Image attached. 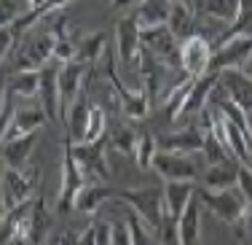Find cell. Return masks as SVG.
<instances>
[{
	"label": "cell",
	"instance_id": "cell-41",
	"mask_svg": "<svg viewBox=\"0 0 252 245\" xmlns=\"http://www.w3.org/2000/svg\"><path fill=\"white\" fill-rule=\"evenodd\" d=\"M27 3H30V8H40V5H46L49 0H27Z\"/></svg>",
	"mask_w": 252,
	"mask_h": 245
},
{
	"label": "cell",
	"instance_id": "cell-26",
	"mask_svg": "<svg viewBox=\"0 0 252 245\" xmlns=\"http://www.w3.org/2000/svg\"><path fill=\"white\" fill-rule=\"evenodd\" d=\"M5 86L16 97H38L40 94V70H16L14 76L5 79Z\"/></svg>",
	"mask_w": 252,
	"mask_h": 245
},
{
	"label": "cell",
	"instance_id": "cell-33",
	"mask_svg": "<svg viewBox=\"0 0 252 245\" xmlns=\"http://www.w3.org/2000/svg\"><path fill=\"white\" fill-rule=\"evenodd\" d=\"M129 221V229H131V245H153V237H151V226L145 224L134 210L126 216Z\"/></svg>",
	"mask_w": 252,
	"mask_h": 245
},
{
	"label": "cell",
	"instance_id": "cell-34",
	"mask_svg": "<svg viewBox=\"0 0 252 245\" xmlns=\"http://www.w3.org/2000/svg\"><path fill=\"white\" fill-rule=\"evenodd\" d=\"M0 3H3V25H14L27 11H32L27 0H0Z\"/></svg>",
	"mask_w": 252,
	"mask_h": 245
},
{
	"label": "cell",
	"instance_id": "cell-5",
	"mask_svg": "<svg viewBox=\"0 0 252 245\" xmlns=\"http://www.w3.org/2000/svg\"><path fill=\"white\" fill-rule=\"evenodd\" d=\"M35 183H38V167L35 170L3 167V210L35 200Z\"/></svg>",
	"mask_w": 252,
	"mask_h": 245
},
{
	"label": "cell",
	"instance_id": "cell-16",
	"mask_svg": "<svg viewBox=\"0 0 252 245\" xmlns=\"http://www.w3.org/2000/svg\"><path fill=\"white\" fill-rule=\"evenodd\" d=\"M49 122L51 119H49V113L40 108V103L35 108H16V116L11 122V127L3 129V143L14 140V137H22V135H30V132H40Z\"/></svg>",
	"mask_w": 252,
	"mask_h": 245
},
{
	"label": "cell",
	"instance_id": "cell-14",
	"mask_svg": "<svg viewBox=\"0 0 252 245\" xmlns=\"http://www.w3.org/2000/svg\"><path fill=\"white\" fill-rule=\"evenodd\" d=\"M158 140V151H172V154H204V140L207 135L196 127H185V129H175V132H166Z\"/></svg>",
	"mask_w": 252,
	"mask_h": 245
},
{
	"label": "cell",
	"instance_id": "cell-46",
	"mask_svg": "<svg viewBox=\"0 0 252 245\" xmlns=\"http://www.w3.org/2000/svg\"><path fill=\"white\" fill-rule=\"evenodd\" d=\"M43 245H49V243H43Z\"/></svg>",
	"mask_w": 252,
	"mask_h": 245
},
{
	"label": "cell",
	"instance_id": "cell-38",
	"mask_svg": "<svg viewBox=\"0 0 252 245\" xmlns=\"http://www.w3.org/2000/svg\"><path fill=\"white\" fill-rule=\"evenodd\" d=\"M78 245H99V243H97V229H94V224L86 226V229L81 232V237H78Z\"/></svg>",
	"mask_w": 252,
	"mask_h": 245
},
{
	"label": "cell",
	"instance_id": "cell-24",
	"mask_svg": "<svg viewBox=\"0 0 252 245\" xmlns=\"http://www.w3.org/2000/svg\"><path fill=\"white\" fill-rule=\"evenodd\" d=\"M169 14H172V0H142L140 8L134 11V16H137L142 30L164 27L169 22Z\"/></svg>",
	"mask_w": 252,
	"mask_h": 245
},
{
	"label": "cell",
	"instance_id": "cell-20",
	"mask_svg": "<svg viewBox=\"0 0 252 245\" xmlns=\"http://www.w3.org/2000/svg\"><path fill=\"white\" fill-rule=\"evenodd\" d=\"M193 197H196V183L193 181H166L164 183V207L172 218L183 216Z\"/></svg>",
	"mask_w": 252,
	"mask_h": 245
},
{
	"label": "cell",
	"instance_id": "cell-13",
	"mask_svg": "<svg viewBox=\"0 0 252 245\" xmlns=\"http://www.w3.org/2000/svg\"><path fill=\"white\" fill-rule=\"evenodd\" d=\"M89 68L92 65L81 62V59H73V62H64L59 65V89H62V122H64V113L67 108L81 97L83 92V79H86Z\"/></svg>",
	"mask_w": 252,
	"mask_h": 245
},
{
	"label": "cell",
	"instance_id": "cell-12",
	"mask_svg": "<svg viewBox=\"0 0 252 245\" xmlns=\"http://www.w3.org/2000/svg\"><path fill=\"white\" fill-rule=\"evenodd\" d=\"M59 65L57 59H51L49 65L40 68V94H38V103L40 108L49 113L51 122L62 119V89H59Z\"/></svg>",
	"mask_w": 252,
	"mask_h": 245
},
{
	"label": "cell",
	"instance_id": "cell-37",
	"mask_svg": "<svg viewBox=\"0 0 252 245\" xmlns=\"http://www.w3.org/2000/svg\"><path fill=\"white\" fill-rule=\"evenodd\" d=\"M236 186L242 189V194L252 202V167L250 164L242 162V167H239V183H236Z\"/></svg>",
	"mask_w": 252,
	"mask_h": 245
},
{
	"label": "cell",
	"instance_id": "cell-21",
	"mask_svg": "<svg viewBox=\"0 0 252 245\" xmlns=\"http://www.w3.org/2000/svg\"><path fill=\"white\" fill-rule=\"evenodd\" d=\"M201 210H204V205L199 202V197H193L190 205L185 207V213L177 218L180 245H201Z\"/></svg>",
	"mask_w": 252,
	"mask_h": 245
},
{
	"label": "cell",
	"instance_id": "cell-29",
	"mask_svg": "<svg viewBox=\"0 0 252 245\" xmlns=\"http://www.w3.org/2000/svg\"><path fill=\"white\" fill-rule=\"evenodd\" d=\"M105 33H92L83 41H78V59L86 65H97L102 51H105Z\"/></svg>",
	"mask_w": 252,
	"mask_h": 245
},
{
	"label": "cell",
	"instance_id": "cell-11",
	"mask_svg": "<svg viewBox=\"0 0 252 245\" xmlns=\"http://www.w3.org/2000/svg\"><path fill=\"white\" fill-rule=\"evenodd\" d=\"M142 51V27L137 16H124L116 22V54L121 65H134L137 54Z\"/></svg>",
	"mask_w": 252,
	"mask_h": 245
},
{
	"label": "cell",
	"instance_id": "cell-17",
	"mask_svg": "<svg viewBox=\"0 0 252 245\" xmlns=\"http://www.w3.org/2000/svg\"><path fill=\"white\" fill-rule=\"evenodd\" d=\"M239 167H242V162L233 157L223 159V162H215V164H207L201 172V183L204 189H231L239 183Z\"/></svg>",
	"mask_w": 252,
	"mask_h": 245
},
{
	"label": "cell",
	"instance_id": "cell-18",
	"mask_svg": "<svg viewBox=\"0 0 252 245\" xmlns=\"http://www.w3.org/2000/svg\"><path fill=\"white\" fill-rule=\"evenodd\" d=\"M89 119H92V103L86 100V92H81V97L64 113V137L73 143H83L89 129Z\"/></svg>",
	"mask_w": 252,
	"mask_h": 245
},
{
	"label": "cell",
	"instance_id": "cell-4",
	"mask_svg": "<svg viewBox=\"0 0 252 245\" xmlns=\"http://www.w3.org/2000/svg\"><path fill=\"white\" fill-rule=\"evenodd\" d=\"M102 68H105L107 81L113 83V92H116V100L121 103V111H124L129 119H134V122L145 119L148 111L153 108V105H151V97L145 94V89H129L121 79H118V70H116V59H113V54L105 57V65H102Z\"/></svg>",
	"mask_w": 252,
	"mask_h": 245
},
{
	"label": "cell",
	"instance_id": "cell-15",
	"mask_svg": "<svg viewBox=\"0 0 252 245\" xmlns=\"http://www.w3.org/2000/svg\"><path fill=\"white\" fill-rule=\"evenodd\" d=\"M218 86L223 89L233 103H239L244 111H252V76L242 68H228L220 73Z\"/></svg>",
	"mask_w": 252,
	"mask_h": 245
},
{
	"label": "cell",
	"instance_id": "cell-39",
	"mask_svg": "<svg viewBox=\"0 0 252 245\" xmlns=\"http://www.w3.org/2000/svg\"><path fill=\"white\" fill-rule=\"evenodd\" d=\"M137 3H142V0H113L110 8H131V5H137Z\"/></svg>",
	"mask_w": 252,
	"mask_h": 245
},
{
	"label": "cell",
	"instance_id": "cell-35",
	"mask_svg": "<svg viewBox=\"0 0 252 245\" xmlns=\"http://www.w3.org/2000/svg\"><path fill=\"white\" fill-rule=\"evenodd\" d=\"M14 97L16 94L11 92V86H3V94H0V116H3V129H8L11 127V122H14V116H16V111H14Z\"/></svg>",
	"mask_w": 252,
	"mask_h": 245
},
{
	"label": "cell",
	"instance_id": "cell-7",
	"mask_svg": "<svg viewBox=\"0 0 252 245\" xmlns=\"http://www.w3.org/2000/svg\"><path fill=\"white\" fill-rule=\"evenodd\" d=\"M137 65H140V79L142 89L151 97V105H161L166 100V76H169V65H164L156 54H151L148 49H142L137 54Z\"/></svg>",
	"mask_w": 252,
	"mask_h": 245
},
{
	"label": "cell",
	"instance_id": "cell-8",
	"mask_svg": "<svg viewBox=\"0 0 252 245\" xmlns=\"http://www.w3.org/2000/svg\"><path fill=\"white\" fill-rule=\"evenodd\" d=\"M212 43L201 35H190L188 41L180 43V65H183V73L190 79H199V76L209 73V62H212Z\"/></svg>",
	"mask_w": 252,
	"mask_h": 245
},
{
	"label": "cell",
	"instance_id": "cell-28",
	"mask_svg": "<svg viewBox=\"0 0 252 245\" xmlns=\"http://www.w3.org/2000/svg\"><path fill=\"white\" fill-rule=\"evenodd\" d=\"M239 35H252V0H242V8H239L236 22L225 27V33L212 43V49L220 46V43H225V41H231V38H239Z\"/></svg>",
	"mask_w": 252,
	"mask_h": 245
},
{
	"label": "cell",
	"instance_id": "cell-36",
	"mask_svg": "<svg viewBox=\"0 0 252 245\" xmlns=\"http://www.w3.org/2000/svg\"><path fill=\"white\" fill-rule=\"evenodd\" d=\"M110 245H131L129 221H113V226H110Z\"/></svg>",
	"mask_w": 252,
	"mask_h": 245
},
{
	"label": "cell",
	"instance_id": "cell-22",
	"mask_svg": "<svg viewBox=\"0 0 252 245\" xmlns=\"http://www.w3.org/2000/svg\"><path fill=\"white\" fill-rule=\"evenodd\" d=\"M38 146V132H30L22 137L3 143V164L5 167H16V170H25L27 162L32 159V151Z\"/></svg>",
	"mask_w": 252,
	"mask_h": 245
},
{
	"label": "cell",
	"instance_id": "cell-10",
	"mask_svg": "<svg viewBox=\"0 0 252 245\" xmlns=\"http://www.w3.org/2000/svg\"><path fill=\"white\" fill-rule=\"evenodd\" d=\"M250 54H252V35L231 38V41H225V43L215 46L209 70H212V73H223L228 68H244V62L250 59Z\"/></svg>",
	"mask_w": 252,
	"mask_h": 245
},
{
	"label": "cell",
	"instance_id": "cell-44",
	"mask_svg": "<svg viewBox=\"0 0 252 245\" xmlns=\"http://www.w3.org/2000/svg\"><path fill=\"white\" fill-rule=\"evenodd\" d=\"M172 3H188V0H172Z\"/></svg>",
	"mask_w": 252,
	"mask_h": 245
},
{
	"label": "cell",
	"instance_id": "cell-19",
	"mask_svg": "<svg viewBox=\"0 0 252 245\" xmlns=\"http://www.w3.org/2000/svg\"><path fill=\"white\" fill-rule=\"evenodd\" d=\"M113 200H116V191L107 186V183L89 181L75 200V213H81V216H94V213H99V207L105 205V202H113Z\"/></svg>",
	"mask_w": 252,
	"mask_h": 245
},
{
	"label": "cell",
	"instance_id": "cell-9",
	"mask_svg": "<svg viewBox=\"0 0 252 245\" xmlns=\"http://www.w3.org/2000/svg\"><path fill=\"white\" fill-rule=\"evenodd\" d=\"M153 172H158L166 181H193L201 175L199 164L188 157V154H172V151H158L153 159Z\"/></svg>",
	"mask_w": 252,
	"mask_h": 245
},
{
	"label": "cell",
	"instance_id": "cell-42",
	"mask_svg": "<svg viewBox=\"0 0 252 245\" xmlns=\"http://www.w3.org/2000/svg\"><path fill=\"white\" fill-rule=\"evenodd\" d=\"M242 70H244V73H250V76H252V54H250V59H247V62H244V68H242Z\"/></svg>",
	"mask_w": 252,
	"mask_h": 245
},
{
	"label": "cell",
	"instance_id": "cell-6",
	"mask_svg": "<svg viewBox=\"0 0 252 245\" xmlns=\"http://www.w3.org/2000/svg\"><path fill=\"white\" fill-rule=\"evenodd\" d=\"M107 143H110V137H102L97 143H73L75 162L81 164L86 178L94 183H107V178H110V164H107V157H105Z\"/></svg>",
	"mask_w": 252,
	"mask_h": 245
},
{
	"label": "cell",
	"instance_id": "cell-2",
	"mask_svg": "<svg viewBox=\"0 0 252 245\" xmlns=\"http://www.w3.org/2000/svg\"><path fill=\"white\" fill-rule=\"evenodd\" d=\"M116 200L126 202L131 210L145 221L151 229L161 232L166 221V207H164V189L158 186H145V189H124L116 191Z\"/></svg>",
	"mask_w": 252,
	"mask_h": 245
},
{
	"label": "cell",
	"instance_id": "cell-3",
	"mask_svg": "<svg viewBox=\"0 0 252 245\" xmlns=\"http://www.w3.org/2000/svg\"><path fill=\"white\" fill-rule=\"evenodd\" d=\"M89 183L86 172L81 170V164L75 162L73 143L64 137V154H62V181H59V197H57V213L67 216L75 210V200L81 194V189Z\"/></svg>",
	"mask_w": 252,
	"mask_h": 245
},
{
	"label": "cell",
	"instance_id": "cell-25",
	"mask_svg": "<svg viewBox=\"0 0 252 245\" xmlns=\"http://www.w3.org/2000/svg\"><path fill=\"white\" fill-rule=\"evenodd\" d=\"M166 27H169V33L180 43L188 41L190 35H196V14L190 8V3H172V14H169Z\"/></svg>",
	"mask_w": 252,
	"mask_h": 245
},
{
	"label": "cell",
	"instance_id": "cell-31",
	"mask_svg": "<svg viewBox=\"0 0 252 245\" xmlns=\"http://www.w3.org/2000/svg\"><path fill=\"white\" fill-rule=\"evenodd\" d=\"M137 140H140V135L131 127H118V129H113V135H110V146L116 148V151H121L124 157H134L137 154Z\"/></svg>",
	"mask_w": 252,
	"mask_h": 245
},
{
	"label": "cell",
	"instance_id": "cell-32",
	"mask_svg": "<svg viewBox=\"0 0 252 245\" xmlns=\"http://www.w3.org/2000/svg\"><path fill=\"white\" fill-rule=\"evenodd\" d=\"M105 127H107L105 111H102L99 105H92V119H89V129H86V140L83 143H97V140H102V137H107Z\"/></svg>",
	"mask_w": 252,
	"mask_h": 245
},
{
	"label": "cell",
	"instance_id": "cell-30",
	"mask_svg": "<svg viewBox=\"0 0 252 245\" xmlns=\"http://www.w3.org/2000/svg\"><path fill=\"white\" fill-rule=\"evenodd\" d=\"M156 154H158V140H156L151 132H142L140 140H137V154H134L140 170H153Z\"/></svg>",
	"mask_w": 252,
	"mask_h": 245
},
{
	"label": "cell",
	"instance_id": "cell-23",
	"mask_svg": "<svg viewBox=\"0 0 252 245\" xmlns=\"http://www.w3.org/2000/svg\"><path fill=\"white\" fill-rule=\"evenodd\" d=\"M51 224H54V218H51L49 207H46V197H35L32 200V213H30V237H27V243L30 245L49 243Z\"/></svg>",
	"mask_w": 252,
	"mask_h": 245
},
{
	"label": "cell",
	"instance_id": "cell-45",
	"mask_svg": "<svg viewBox=\"0 0 252 245\" xmlns=\"http://www.w3.org/2000/svg\"><path fill=\"white\" fill-rule=\"evenodd\" d=\"M110 3H113V0H107V5H110Z\"/></svg>",
	"mask_w": 252,
	"mask_h": 245
},
{
	"label": "cell",
	"instance_id": "cell-43",
	"mask_svg": "<svg viewBox=\"0 0 252 245\" xmlns=\"http://www.w3.org/2000/svg\"><path fill=\"white\" fill-rule=\"evenodd\" d=\"M244 164H250V167H252V151H250V159H247V162H244Z\"/></svg>",
	"mask_w": 252,
	"mask_h": 245
},
{
	"label": "cell",
	"instance_id": "cell-40",
	"mask_svg": "<svg viewBox=\"0 0 252 245\" xmlns=\"http://www.w3.org/2000/svg\"><path fill=\"white\" fill-rule=\"evenodd\" d=\"M247 140H250V148H252V111H247Z\"/></svg>",
	"mask_w": 252,
	"mask_h": 245
},
{
	"label": "cell",
	"instance_id": "cell-27",
	"mask_svg": "<svg viewBox=\"0 0 252 245\" xmlns=\"http://www.w3.org/2000/svg\"><path fill=\"white\" fill-rule=\"evenodd\" d=\"M242 8V0H201V11L215 22H223V25H233Z\"/></svg>",
	"mask_w": 252,
	"mask_h": 245
},
{
	"label": "cell",
	"instance_id": "cell-1",
	"mask_svg": "<svg viewBox=\"0 0 252 245\" xmlns=\"http://www.w3.org/2000/svg\"><path fill=\"white\" fill-rule=\"evenodd\" d=\"M196 197H199V202L207 207L209 213H212L215 218L225 221V224H231V226H236L239 221L247 218L250 205H252L247 197L242 194V189H239V186L220 189V191L201 186V189H196Z\"/></svg>",
	"mask_w": 252,
	"mask_h": 245
}]
</instances>
